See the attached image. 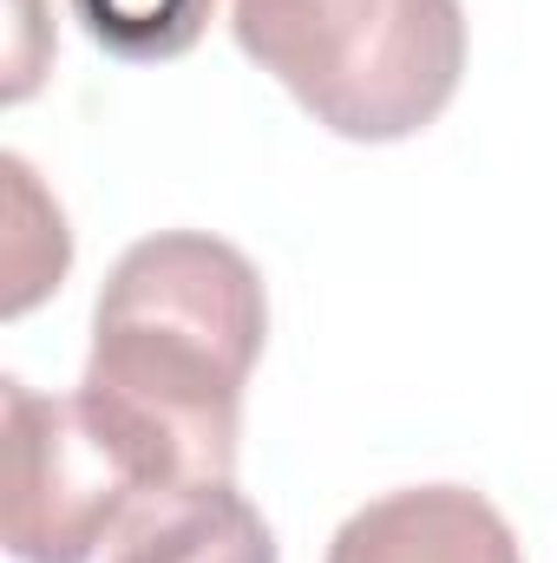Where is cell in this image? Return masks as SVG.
Returning a JSON list of instances; mask_svg holds the SVG:
<instances>
[{
	"mask_svg": "<svg viewBox=\"0 0 557 563\" xmlns=\"http://www.w3.org/2000/svg\"><path fill=\"white\" fill-rule=\"evenodd\" d=\"M270 341V295L243 250L204 230L132 243L92 308L79 394L144 452L157 492L237 472L243 387Z\"/></svg>",
	"mask_w": 557,
	"mask_h": 563,
	"instance_id": "6da1fadb",
	"label": "cell"
},
{
	"mask_svg": "<svg viewBox=\"0 0 557 563\" xmlns=\"http://www.w3.org/2000/svg\"><path fill=\"white\" fill-rule=\"evenodd\" d=\"M237 46L335 139L426 132L466 73L459 0H230Z\"/></svg>",
	"mask_w": 557,
	"mask_h": 563,
	"instance_id": "7a4b0ae2",
	"label": "cell"
},
{
	"mask_svg": "<svg viewBox=\"0 0 557 563\" xmlns=\"http://www.w3.org/2000/svg\"><path fill=\"white\" fill-rule=\"evenodd\" d=\"M7 407V551L20 563H92L157 492L144 452L86 394L0 380Z\"/></svg>",
	"mask_w": 557,
	"mask_h": 563,
	"instance_id": "3957f363",
	"label": "cell"
},
{
	"mask_svg": "<svg viewBox=\"0 0 557 563\" xmlns=\"http://www.w3.org/2000/svg\"><path fill=\"white\" fill-rule=\"evenodd\" d=\"M328 563H525L505 511L472 485H407L361 505Z\"/></svg>",
	"mask_w": 557,
	"mask_h": 563,
	"instance_id": "277c9868",
	"label": "cell"
},
{
	"mask_svg": "<svg viewBox=\"0 0 557 563\" xmlns=\"http://www.w3.org/2000/svg\"><path fill=\"white\" fill-rule=\"evenodd\" d=\"M112 563H276V538L230 478H210L151 492L119 525Z\"/></svg>",
	"mask_w": 557,
	"mask_h": 563,
	"instance_id": "5b68a950",
	"label": "cell"
},
{
	"mask_svg": "<svg viewBox=\"0 0 557 563\" xmlns=\"http://www.w3.org/2000/svg\"><path fill=\"white\" fill-rule=\"evenodd\" d=\"M7 170V314H26L40 295H53L66 282V263H73V236H66V217L59 203L40 190V177L26 170V157H0Z\"/></svg>",
	"mask_w": 557,
	"mask_h": 563,
	"instance_id": "8992f818",
	"label": "cell"
},
{
	"mask_svg": "<svg viewBox=\"0 0 557 563\" xmlns=\"http://www.w3.org/2000/svg\"><path fill=\"white\" fill-rule=\"evenodd\" d=\"M210 7L217 0H73V20L112 59L157 66V59H177L204 40Z\"/></svg>",
	"mask_w": 557,
	"mask_h": 563,
	"instance_id": "52a82bcc",
	"label": "cell"
}]
</instances>
